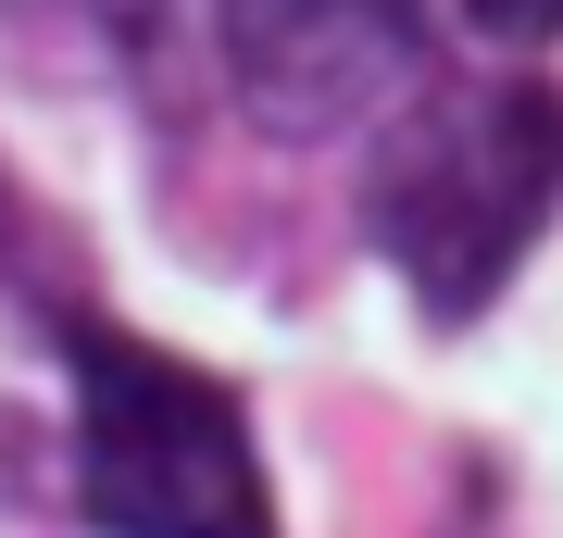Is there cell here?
Instances as JSON below:
<instances>
[{"label": "cell", "instance_id": "obj_1", "mask_svg": "<svg viewBox=\"0 0 563 538\" xmlns=\"http://www.w3.org/2000/svg\"><path fill=\"white\" fill-rule=\"evenodd\" d=\"M551 200H563V100L539 76H501V88H439L426 113L388 125L363 176V226L426 314L463 326L501 300Z\"/></svg>", "mask_w": 563, "mask_h": 538}, {"label": "cell", "instance_id": "obj_2", "mask_svg": "<svg viewBox=\"0 0 563 538\" xmlns=\"http://www.w3.org/2000/svg\"><path fill=\"white\" fill-rule=\"evenodd\" d=\"M76 476L101 538H276L239 400L139 339H76Z\"/></svg>", "mask_w": 563, "mask_h": 538}, {"label": "cell", "instance_id": "obj_4", "mask_svg": "<svg viewBox=\"0 0 563 538\" xmlns=\"http://www.w3.org/2000/svg\"><path fill=\"white\" fill-rule=\"evenodd\" d=\"M463 25H488V39H551L563 0H463Z\"/></svg>", "mask_w": 563, "mask_h": 538}, {"label": "cell", "instance_id": "obj_3", "mask_svg": "<svg viewBox=\"0 0 563 538\" xmlns=\"http://www.w3.org/2000/svg\"><path fill=\"white\" fill-rule=\"evenodd\" d=\"M225 63L276 139H325L413 63V0H225Z\"/></svg>", "mask_w": 563, "mask_h": 538}]
</instances>
